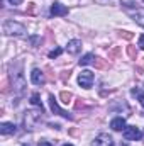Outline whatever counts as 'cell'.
Masks as SVG:
<instances>
[{
  "label": "cell",
  "instance_id": "1",
  "mask_svg": "<svg viewBox=\"0 0 144 146\" xmlns=\"http://www.w3.org/2000/svg\"><path fill=\"white\" fill-rule=\"evenodd\" d=\"M3 33L7 36H15V37H24L26 36V27L19 22H14V21H5L3 22Z\"/></svg>",
  "mask_w": 144,
  "mask_h": 146
},
{
  "label": "cell",
  "instance_id": "2",
  "mask_svg": "<svg viewBox=\"0 0 144 146\" xmlns=\"http://www.w3.org/2000/svg\"><path fill=\"white\" fill-rule=\"evenodd\" d=\"M126 9V12H127V15L137 24V26H141L144 29V9H141V7H124Z\"/></svg>",
  "mask_w": 144,
  "mask_h": 146
},
{
  "label": "cell",
  "instance_id": "3",
  "mask_svg": "<svg viewBox=\"0 0 144 146\" xmlns=\"http://www.w3.org/2000/svg\"><path fill=\"white\" fill-rule=\"evenodd\" d=\"M93 80H95V76H93V73L90 72V70H83V72L78 75V83L83 88H92Z\"/></svg>",
  "mask_w": 144,
  "mask_h": 146
},
{
  "label": "cell",
  "instance_id": "4",
  "mask_svg": "<svg viewBox=\"0 0 144 146\" xmlns=\"http://www.w3.org/2000/svg\"><path fill=\"white\" fill-rule=\"evenodd\" d=\"M141 136H143V133L139 131V127H136V126H126V129H124V138H126V139L136 141V139H139Z\"/></svg>",
  "mask_w": 144,
  "mask_h": 146
},
{
  "label": "cell",
  "instance_id": "5",
  "mask_svg": "<svg viewBox=\"0 0 144 146\" xmlns=\"http://www.w3.org/2000/svg\"><path fill=\"white\" fill-rule=\"evenodd\" d=\"M93 146H115V141L112 139V136H108L105 133L98 134L93 141Z\"/></svg>",
  "mask_w": 144,
  "mask_h": 146
},
{
  "label": "cell",
  "instance_id": "6",
  "mask_svg": "<svg viewBox=\"0 0 144 146\" xmlns=\"http://www.w3.org/2000/svg\"><path fill=\"white\" fill-rule=\"evenodd\" d=\"M49 106H51V110H53L54 114H59V115H63V117H66V119H73V117L68 114V112H66V110H63L59 106H58V102H56L54 95H49Z\"/></svg>",
  "mask_w": 144,
  "mask_h": 146
},
{
  "label": "cell",
  "instance_id": "7",
  "mask_svg": "<svg viewBox=\"0 0 144 146\" xmlns=\"http://www.w3.org/2000/svg\"><path fill=\"white\" fill-rule=\"evenodd\" d=\"M51 15H56V17H61V15H66L68 14V7L66 5H63V3H59V2H54L53 5H51Z\"/></svg>",
  "mask_w": 144,
  "mask_h": 146
},
{
  "label": "cell",
  "instance_id": "8",
  "mask_svg": "<svg viewBox=\"0 0 144 146\" xmlns=\"http://www.w3.org/2000/svg\"><path fill=\"white\" fill-rule=\"evenodd\" d=\"M31 82H32L34 85H44L46 76H44V73L41 72L39 68H34V70L31 72Z\"/></svg>",
  "mask_w": 144,
  "mask_h": 146
},
{
  "label": "cell",
  "instance_id": "9",
  "mask_svg": "<svg viewBox=\"0 0 144 146\" xmlns=\"http://www.w3.org/2000/svg\"><path fill=\"white\" fill-rule=\"evenodd\" d=\"M80 49H81V41H80V39H71V41H68L66 51H68L70 54H78Z\"/></svg>",
  "mask_w": 144,
  "mask_h": 146
},
{
  "label": "cell",
  "instance_id": "10",
  "mask_svg": "<svg viewBox=\"0 0 144 146\" xmlns=\"http://www.w3.org/2000/svg\"><path fill=\"white\" fill-rule=\"evenodd\" d=\"M15 131H17V127H15L12 122H2V124H0V134H3V136L15 134Z\"/></svg>",
  "mask_w": 144,
  "mask_h": 146
},
{
  "label": "cell",
  "instance_id": "11",
  "mask_svg": "<svg viewBox=\"0 0 144 146\" xmlns=\"http://www.w3.org/2000/svg\"><path fill=\"white\" fill-rule=\"evenodd\" d=\"M110 127L114 131H124L126 129V119L124 117H115L110 121Z\"/></svg>",
  "mask_w": 144,
  "mask_h": 146
},
{
  "label": "cell",
  "instance_id": "12",
  "mask_svg": "<svg viewBox=\"0 0 144 146\" xmlns=\"http://www.w3.org/2000/svg\"><path fill=\"white\" fill-rule=\"evenodd\" d=\"M95 60H97V58H95V56H93L92 53H88V54L81 56V60H80L78 63H80L81 66H87V65H95Z\"/></svg>",
  "mask_w": 144,
  "mask_h": 146
},
{
  "label": "cell",
  "instance_id": "13",
  "mask_svg": "<svg viewBox=\"0 0 144 146\" xmlns=\"http://www.w3.org/2000/svg\"><path fill=\"white\" fill-rule=\"evenodd\" d=\"M31 104H32V106H36V107H39L41 110H44L42 102L39 100V94H32V95H31Z\"/></svg>",
  "mask_w": 144,
  "mask_h": 146
},
{
  "label": "cell",
  "instance_id": "14",
  "mask_svg": "<svg viewBox=\"0 0 144 146\" xmlns=\"http://www.w3.org/2000/svg\"><path fill=\"white\" fill-rule=\"evenodd\" d=\"M59 97H61V102L68 106V104L71 102V99H73V94H71V92H61V94H59Z\"/></svg>",
  "mask_w": 144,
  "mask_h": 146
},
{
  "label": "cell",
  "instance_id": "15",
  "mask_svg": "<svg viewBox=\"0 0 144 146\" xmlns=\"http://www.w3.org/2000/svg\"><path fill=\"white\" fill-rule=\"evenodd\" d=\"M127 54H129L132 60H136V58H137V51H136V48H134V46H127Z\"/></svg>",
  "mask_w": 144,
  "mask_h": 146
},
{
  "label": "cell",
  "instance_id": "16",
  "mask_svg": "<svg viewBox=\"0 0 144 146\" xmlns=\"http://www.w3.org/2000/svg\"><path fill=\"white\" fill-rule=\"evenodd\" d=\"M61 53H63V49H61V48H56V49H53V51L49 53V58H58Z\"/></svg>",
  "mask_w": 144,
  "mask_h": 146
},
{
  "label": "cell",
  "instance_id": "17",
  "mask_svg": "<svg viewBox=\"0 0 144 146\" xmlns=\"http://www.w3.org/2000/svg\"><path fill=\"white\" fill-rule=\"evenodd\" d=\"M120 36L126 37V39H131V37H132V34H131L129 31H122V33H120Z\"/></svg>",
  "mask_w": 144,
  "mask_h": 146
},
{
  "label": "cell",
  "instance_id": "18",
  "mask_svg": "<svg viewBox=\"0 0 144 146\" xmlns=\"http://www.w3.org/2000/svg\"><path fill=\"white\" fill-rule=\"evenodd\" d=\"M7 2H9V3H12V5H20L24 0H7Z\"/></svg>",
  "mask_w": 144,
  "mask_h": 146
},
{
  "label": "cell",
  "instance_id": "19",
  "mask_svg": "<svg viewBox=\"0 0 144 146\" xmlns=\"http://www.w3.org/2000/svg\"><path fill=\"white\" fill-rule=\"evenodd\" d=\"M137 97H139V102H141V106L144 107V92H139V95H137Z\"/></svg>",
  "mask_w": 144,
  "mask_h": 146
},
{
  "label": "cell",
  "instance_id": "20",
  "mask_svg": "<svg viewBox=\"0 0 144 146\" xmlns=\"http://www.w3.org/2000/svg\"><path fill=\"white\" fill-rule=\"evenodd\" d=\"M139 48H141V49H144V34L139 37Z\"/></svg>",
  "mask_w": 144,
  "mask_h": 146
},
{
  "label": "cell",
  "instance_id": "21",
  "mask_svg": "<svg viewBox=\"0 0 144 146\" xmlns=\"http://www.w3.org/2000/svg\"><path fill=\"white\" fill-rule=\"evenodd\" d=\"M27 12H29V14H32V12H34V3H29V7H27Z\"/></svg>",
  "mask_w": 144,
  "mask_h": 146
},
{
  "label": "cell",
  "instance_id": "22",
  "mask_svg": "<svg viewBox=\"0 0 144 146\" xmlns=\"http://www.w3.org/2000/svg\"><path fill=\"white\" fill-rule=\"evenodd\" d=\"M68 78H70V72H65L63 73V82H66Z\"/></svg>",
  "mask_w": 144,
  "mask_h": 146
},
{
  "label": "cell",
  "instance_id": "23",
  "mask_svg": "<svg viewBox=\"0 0 144 146\" xmlns=\"http://www.w3.org/2000/svg\"><path fill=\"white\" fill-rule=\"evenodd\" d=\"M39 146H53V145H51V143H48V141H41Z\"/></svg>",
  "mask_w": 144,
  "mask_h": 146
},
{
  "label": "cell",
  "instance_id": "24",
  "mask_svg": "<svg viewBox=\"0 0 144 146\" xmlns=\"http://www.w3.org/2000/svg\"><path fill=\"white\" fill-rule=\"evenodd\" d=\"M63 146H73V145H70V143H66V145H63Z\"/></svg>",
  "mask_w": 144,
  "mask_h": 146
},
{
  "label": "cell",
  "instance_id": "25",
  "mask_svg": "<svg viewBox=\"0 0 144 146\" xmlns=\"http://www.w3.org/2000/svg\"><path fill=\"white\" fill-rule=\"evenodd\" d=\"M141 138H143V141H144V131H143V136H141Z\"/></svg>",
  "mask_w": 144,
  "mask_h": 146
},
{
  "label": "cell",
  "instance_id": "26",
  "mask_svg": "<svg viewBox=\"0 0 144 146\" xmlns=\"http://www.w3.org/2000/svg\"><path fill=\"white\" fill-rule=\"evenodd\" d=\"M22 146H29V145H22Z\"/></svg>",
  "mask_w": 144,
  "mask_h": 146
},
{
  "label": "cell",
  "instance_id": "27",
  "mask_svg": "<svg viewBox=\"0 0 144 146\" xmlns=\"http://www.w3.org/2000/svg\"><path fill=\"white\" fill-rule=\"evenodd\" d=\"M143 2H144V0H143Z\"/></svg>",
  "mask_w": 144,
  "mask_h": 146
}]
</instances>
